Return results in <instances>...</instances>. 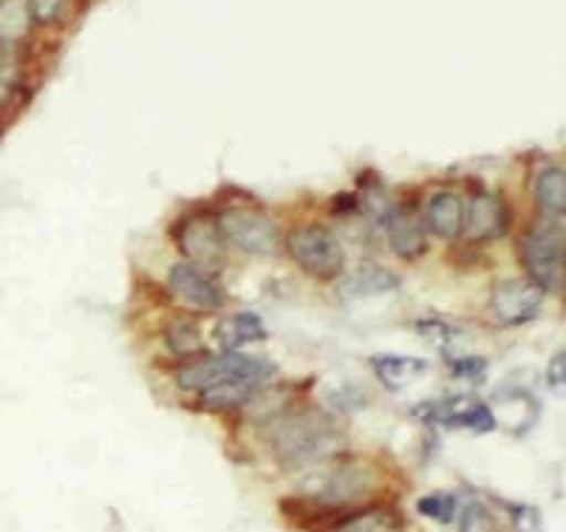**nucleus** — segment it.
Masks as SVG:
<instances>
[{"instance_id": "5", "label": "nucleus", "mask_w": 566, "mask_h": 532, "mask_svg": "<svg viewBox=\"0 0 566 532\" xmlns=\"http://www.w3.org/2000/svg\"><path fill=\"white\" fill-rule=\"evenodd\" d=\"M292 261L315 281H337L346 272V250L340 238L323 225H301L286 238Z\"/></svg>"}, {"instance_id": "21", "label": "nucleus", "mask_w": 566, "mask_h": 532, "mask_svg": "<svg viewBox=\"0 0 566 532\" xmlns=\"http://www.w3.org/2000/svg\"><path fill=\"white\" fill-rule=\"evenodd\" d=\"M165 343H168L170 354L185 359H193L207 354L205 341H201L199 326H193L190 321H174L168 328H165Z\"/></svg>"}, {"instance_id": "16", "label": "nucleus", "mask_w": 566, "mask_h": 532, "mask_svg": "<svg viewBox=\"0 0 566 532\" xmlns=\"http://www.w3.org/2000/svg\"><path fill=\"white\" fill-rule=\"evenodd\" d=\"M266 392L264 383L255 379H230V383H219L199 394V403L205 410H239L244 405L255 403L261 394Z\"/></svg>"}, {"instance_id": "25", "label": "nucleus", "mask_w": 566, "mask_h": 532, "mask_svg": "<svg viewBox=\"0 0 566 532\" xmlns=\"http://www.w3.org/2000/svg\"><path fill=\"white\" fill-rule=\"evenodd\" d=\"M451 368L457 377H479L484 372V359L479 357H451Z\"/></svg>"}, {"instance_id": "23", "label": "nucleus", "mask_w": 566, "mask_h": 532, "mask_svg": "<svg viewBox=\"0 0 566 532\" xmlns=\"http://www.w3.org/2000/svg\"><path fill=\"white\" fill-rule=\"evenodd\" d=\"M71 7L74 0H29V12L38 27H57Z\"/></svg>"}, {"instance_id": "14", "label": "nucleus", "mask_w": 566, "mask_h": 532, "mask_svg": "<svg viewBox=\"0 0 566 532\" xmlns=\"http://www.w3.org/2000/svg\"><path fill=\"white\" fill-rule=\"evenodd\" d=\"M462 219H464L462 196H459L457 190H439L428 199L422 221L433 236L444 238V241H453V238L462 236Z\"/></svg>"}, {"instance_id": "7", "label": "nucleus", "mask_w": 566, "mask_h": 532, "mask_svg": "<svg viewBox=\"0 0 566 532\" xmlns=\"http://www.w3.org/2000/svg\"><path fill=\"white\" fill-rule=\"evenodd\" d=\"M216 219H219L227 244L247 252V255L270 258L281 250V230L272 221V216H266L258 207H227Z\"/></svg>"}, {"instance_id": "20", "label": "nucleus", "mask_w": 566, "mask_h": 532, "mask_svg": "<svg viewBox=\"0 0 566 532\" xmlns=\"http://www.w3.org/2000/svg\"><path fill=\"white\" fill-rule=\"evenodd\" d=\"M328 532H406V526H402L399 513L377 507V510H363V513L346 515Z\"/></svg>"}, {"instance_id": "13", "label": "nucleus", "mask_w": 566, "mask_h": 532, "mask_svg": "<svg viewBox=\"0 0 566 532\" xmlns=\"http://www.w3.org/2000/svg\"><path fill=\"white\" fill-rule=\"evenodd\" d=\"M397 289L399 275L388 270V267H382V263H360L357 270H352L340 281V295L346 298V301L388 295V292H397Z\"/></svg>"}, {"instance_id": "18", "label": "nucleus", "mask_w": 566, "mask_h": 532, "mask_svg": "<svg viewBox=\"0 0 566 532\" xmlns=\"http://www.w3.org/2000/svg\"><path fill=\"white\" fill-rule=\"evenodd\" d=\"M371 368L386 388L397 392L411 379H417L428 368V363L419 357H402V354L399 357L397 354H377V357H371Z\"/></svg>"}, {"instance_id": "24", "label": "nucleus", "mask_w": 566, "mask_h": 532, "mask_svg": "<svg viewBox=\"0 0 566 532\" xmlns=\"http://www.w3.org/2000/svg\"><path fill=\"white\" fill-rule=\"evenodd\" d=\"M20 88V65L9 49H0V105L9 103Z\"/></svg>"}, {"instance_id": "3", "label": "nucleus", "mask_w": 566, "mask_h": 532, "mask_svg": "<svg viewBox=\"0 0 566 532\" xmlns=\"http://www.w3.org/2000/svg\"><path fill=\"white\" fill-rule=\"evenodd\" d=\"M275 372V363H270L266 357H252V354L241 352H224L219 357L201 354V357L187 359L176 372V385L187 394H201L212 385L230 383V379H255V383L270 385Z\"/></svg>"}, {"instance_id": "1", "label": "nucleus", "mask_w": 566, "mask_h": 532, "mask_svg": "<svg viewBox=\"0 0 566 532\" xmlns=\"http://www.w3.org/2000/svg\"><path fill=\"white\" fill-rule=\"evenodd\" d=\"M270 448L283 468H306L343 450L340 428L323 410H277L266 419Z\"/></svg>"}, {"instance_id": "9", "label": "nucleus", "mask_w": 566, "mask_h": 532, "mask_svg": "<svg viewBox=\"0 0 566 532\" xmlns=\"http://www.w3.org/2000/svg\"><path fill=\"white\" fill-rule=\"evenodd\" d=\"M544 289L535 286L530 278H515V281L495 283L493 295H490V309L504 326H522L538 317L544 306Z\"/></svg>"}, {"instance_id": "4", "label": "nucleus", "mask_w": 566, "mask_h": 532, "mask_svg": "<svg viewBox=\"0 0 566 532\" xmlns=\"http://www.w3.org/2000/svg\"><path fill=\"white\" fill-rule=\"evenodd\" d=\"M522 267L527 270L530 281L544 292L564 295L566 286V236L564 221H538L530 227L518 241Z\"/></svg>"}, {"instance_id": "8", "label": "nucleus", "mask_w": 566, "mask_h": 532, "mask_svg": "<svg viewBox=\"0 0 566 532\" xmlns=\"http://www.w3.org/2000/svg\"><path fill=\"white\" fill-rule=\"evenodd\" d=\"M513 225V210L507 201L495 192H479L473 199L464 201L462 236L468 244H488L502 238Z\"/></svg>"}, {"instance_id": "22", "label": "nucleus", "mask_w": 566, "mask_h": 532, "mask_svg": "<svg viewBox=\"0 0 566 532\" xmlns=\"http://www.w3.org/2000/svg\"><path fill=\"white\" fill-rule=\"evenodd\" d=\"M457 510L459 499L453 493H431L417 501V513L424 515V519L439 521V524H451L457 519Z\"/></svg>"}, {"instance_id": "17", "label": "nucleus", "mask_w": 566, "mask_h": 532, "mask_svg": "<svg viewBox=\"0 0 566 532\" xmlns=\"http://www.w3.org/2000/svg\"><path fill=\"white\" fill-rule=\"evenodd\" d=\"M535 201L544 216L553 221H564L566 212V174L564 167H547L535 179Z\"/></svg>"}, {"instance_id": "6", "label": "nucleus", "mask_w": 566, "mask_h": 532, "mask_svg": "<svg viewBox=\"0 0 566 532\" xmlns=\"http://www.w3.org/2000/svg\"><path fill=\"white\" fill-rule=\"evenodd\" d=\"M170 236H174L185 261L193 263L196 270L212 275V272H221L227 267V241L221 236L219 219L212 212L185 216V219L176 221Z\"/></svg>"}, {"instance_id": "10", "label": "nucleus", "mask_w": 566, "mask_h": 532, "mask_svg": "<svg viewBox=\"0 0 566 532\" xmlns=\"http://www.w3.org/2000/svg\"><path fill=\"white\" fill-rule=\"evenodd\" d=\"M168 289L170 295L179 298L187 309H196V312H219L227 303L224 289L212 281L207 272L196 270L193 263L187 261H179L170 267Z\"/></svg>"}, {"instance_id": "12", "label": "nucleus", "mask_w": 566, "mask_h": 532, "mask_svg": "<svg viewBox=\"0 0 566 532\" xmlns=\"http://www.w3.org/2000/svg\"><path fill=\"white\" fill-rule=\"evenodd\" d=\"M388 225V244L391 252L402 261H417L419 255L428 252V227L417 207L399 205L394 207L391 216L386 219Z\"/></svg>"}, {"instance_id": "15", "label": "nucleus", "mask_w": 566, "mask_h": 532, "mask_svg": "<svg viewBox=\"0 0 566 532\" xmlns=\"http://www.w3.org/2000/svg\"><path fill=\"white\" fill-rule=\"evenodd\" d=\"M216 343H219L224 352H241L250 343L264 341L266 337V326L264 321L258 317L255 312H235L227 314L216 323Z\"/></svg>"}, {"instance_id": "11", "label": "nucleus", "mask_w": 566, "mask_h": 532, "mask_svg": "<svg viewBox=\"0 0 566 532\" xmlns=\"http://www.w3.org/2000/svg\"><path fill=\"white\" fill-rule=\"evenodd\" d=\"M417 414L431 419V423H442L448 428H470L476 430V434H490L495 428L493 410L488 408V403H479L473 397L439 399V403L424 405Z\"/></svg>"}, {"instance_id": "26", "label": "nucleus", "mask_w": 566, "mask_h": 532, "mask_svg": "<svg viewBox=\"0 0 566 532\" xmlns=\"http://www.w3.org/2000/svg\"><path fill=\"white\" fill-rule=\"evenodd\" d=\"M564 379H566V359H564V352H558L553 357V363H549V385H553V388H564Z\"/></svg>"}, {"instance_id": "2", "label": "nucleus", "mask_w": 566, "mask_h": 532, "mask_svg": "<svg viewBox=\"0 0 566 532\" xmlns=\"http://www.w3.org/2000/svg\"><path fill=\"white\" fill-rule=\"evenodd\" d=\"M380 488V476L377 468L363 459H343L335 462L328 470H317L310 481H306V499L317 501L326 510L343 513L348 507H357L374 496V490Z\"/></svg>"}, {"instance_id": "19", "label": "nucleus", "mask_w": 566, "mask_h": 532, "mask_svg": "<svg viewBox=\"0 0 566 532\" xmlns=\"http://www.w3.org/2000/svg\"><path fill=\"white\" fill-rule=\"evenodd\" d=\"M34 20L29 12V0H0V49H12L27 40Z\"/></svg>"}]
</instances>
